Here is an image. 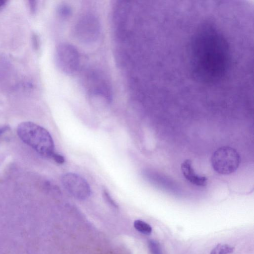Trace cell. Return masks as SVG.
<instances>
[{
  "label": "cell",
  "mask_w": 254,
  "mask_h": 254,
  "mask_svg": "<svg viewBox=\"0 0 254 254\" xmlns=\"http://www.w3.org/2000/svg\"><path fill=\"white\" fill-rule=\"evenodd\" d=\"M58 12L60 16L66 17L70 15V8L66 5H62L58 8Z\"/></svg>",
  "instance_id": "7c38bea8"
},
{
  "label": "cell",
  "mask_w": 254,
  "mask_h": 254,
  "mask_svg": "<svg viewBox=\"0 0 254 254\" xmlns=\"http://www.w3.org/2000/svg\"><path fill=\"white\" fill-rule=\"evenodd\" d=\"M19 138L43 157L51 158L55 153L54 142L49 132L31 122H24L17 127Z\"/></svg>",
  "instance_id": "7a4b0ae2"
},
{
  "label": "cell",
  "mask_w": 254,
  "mask_h": 254,
  "mask_svg": "<svg viewBox=\"0 0 254 254\" xmlns=\"http://www.w3.org/2000/svg\"><path fill=\"white\" fill-rule=\"evenodd\" d=\"M234 248L228 244H218L211 251L210 254H231Z\"/></svg>",
  "instance_id": "ba28073f"
},
{
  "label": "cell",
  "mask_w": 254,
  "mask_h": 254,
  "mask_svg": "<svg viewBox=\"0 0 254 254\" xmlns=\"http://www.w3.org/2000/svg\"><path fill=\"white\" fill-rule=\"evenodd\" d=\"M148 247L152 254H162L161 249L158 242L151 240L148 242Z\"/></svg>",
  "instance_id": "30bf717a"
},
{
  "label": "cell",
  "mask_w": 254,
  "mask_h": 254,
  "mask_svg": "<svg viewBox=\"0 0 254 254\" xmlns=\"http://www.w3.org/2000/svg\"><path fill=\"white\" fill-rule=\"evenodd\" d=\"M103 195L105 200L112 206L115 208H118V205L114 200L112 198L108 190L104 189L103 190Z\"/></svg>",
  "instance_id": "8fae6325"
},
{
  "label": "cell",
  "mask_w": 254,
  "mask_h": 254,
  "mask_svg": "<svg viewBox=\"0 0 254 254\" xmlns=\"http://www.w3.org/2000/svg\"><path fill=\"white\" fill-rule=\"evenodd\" d=\"M28 3L30 12L32 14H34L37 8V1L31 0L28 1Z\"/></svg>",
  "instance_id": "9a60e30c"
},
{
  "label": "cell",
  "mask_w": 254,
  "mask_h": 254,
  "mask_svg": "<svg viewBox=\"0 0 254 254\" xmlns=\"http://www.w3.org/2000/svg\"><path fill=\"white\" fill-rule=\"evenodd\" d=\"M6 2V0H0V7L4 5Z\"/></svg>",
  "instance_id": "e0dca14e"
},
{
  "label": "cell",
  "mask_w": 254,
  "mask_h": 254,
  "mask_svg": "<svg viewBox=\"0 0 254 254\" xmlns=\"http://www.w3.org/2000/svg\"><path fill=\"white\" fill-rule=\"evenodd\" d=\"M100 30L99 22L92 14L83 15L77 22L75 33L79 40L90 42L95 40Z\"/></svg>",
  "instance_id": "8992f818"
},
{
  "label": "cell",
  "mask_w": 254,
  "mask_h": 254,
  "mask_svg": "<svg viewBox=\"0 0 254 254\" xmlns=\"http://www.w3.org/2000/svg\"><path fill=\"white\" fill-rule=\"evenodd\" d=\"M181 170L184 178L190 184L201 187L207 185V178L196 173L190 160H185L181 164Z\"/></svg>",
  "instance_id": "52a82bcc"
},
{
  "label": "cell",
  "mask_w": 254,
  "mask_h": 254,
  "mask_svg": "<svg viewBox=\"0 0 254 254\" xmlns=\"http://www.w3.org/2000/svg\"><path fill=\"white\" fill-rule=\"evenodd\" d=\"M51 158H52L56 163L59 164H63L65 162V159L63 156L55 152L53 154Z\"/></svg>",
  "instance_id": "4fadbf2b"
},
{
  "label": "cell",
  "mask_w": 254,
  "mask_h": 254,
  "mask_svg": "<svg viewBox=\"0 0 254 254\" xmlns=\"http://www.w3.org/2000/svg\"><path fill=\"white\" fill-rule=\"evenodd\" d=\"M61 180L64 189L75 198L85 200L90 196V187L80 175L73 173H67L62 176Z\"/></svg>",
  "instance_id": "5b68a950"
},
{
  "label": "cell",
  "mask_w": 254,
  "mask_h": 254,
  "mask_svg": "<svg viewBox=\"0 0 254 254\" xmlns=\"http://www.w3.org/2000/svg\"><path fill=\"white\" fill-rule=\"evenodd\" d=\"M147 93L163 100L253 99L254 21L235 0H158L147 11Z\"/></svg>",
  "instance_id": "6da1fadb"
},
{
  "label": "cell",
  "mask_w": 254,
  "mask_h": 254,
  "mask_svg": "<svg viewBox=\"0 0 254 254\" xmlns=\"http://www.w3.org/2000/svg\"><path fill=\"white\" fill-rule=\"evenodd\" d=\"M9 127L7 125H1L0 126V136L8 130Z\"/></svg>",
  "instance_id": "2e32d148"
},
{
  "label": "cell",
  "mask_w": 254,
  "mask_h": 254,
  "mask_svg": "<svg viewBox=\"0 0 254 254\" xmlns=\"http://www.w3.org/2000/svg\"><path fill=\"white\" fill-rule=\"evenodd\" d=\"M32 44L34 48L37 50L39 47V39L36 34L33 33L32 37Z\"/></svg>",
  "instance_id": "5bb4252c"
},
{
  "label": "cell",
  "mask_w": 254,
  "mask_h": 254,
  "mask_svg": "<svg viewBox=\"0 0 254 254\" xmlns=\"http://www.w3.org/2000/svg\"><path fill=\"white\" fill-rule=\"evenodd\" d=\"M55 60L58 68L64 73H74L78 67L79 56L76 49L68 43H63L56 48Z\"/></svg>",
  "instance_id": "277c9868"
},
{
  "label": "cell",
  "mask_w": 254,
  "mask_h": 254,
  "mask_svg": "<svg viewBox=\"0 0 254 254\" xmlns=\"http://www.w3.org/2000/svg\"><path fill=\"white\" fill-rule=\"evenodd\" d=\"M210 162L212 168L217 173L229 175L238 169L241 157L235 149L229 146H223L213 153Z\"/></svg>",
  "instance_id": "3957f363"
},
{
  "label": "cell",
  "mask_w": 254,
  "mask_h": 254,
  "mask_svg": "<svg viewBox=\"0 0 254 254\" xmlns=\"http://www.w3.org/2000/svg\"><path fill=\"white\" fill-rule=\"evenodd\" d=\"M133 226L136 230L142 234L149 235L152 232V229L151 226L142 220H135Z\"/></svg>",
  "instance_id": "9c48e42d"
}]
</instances>
